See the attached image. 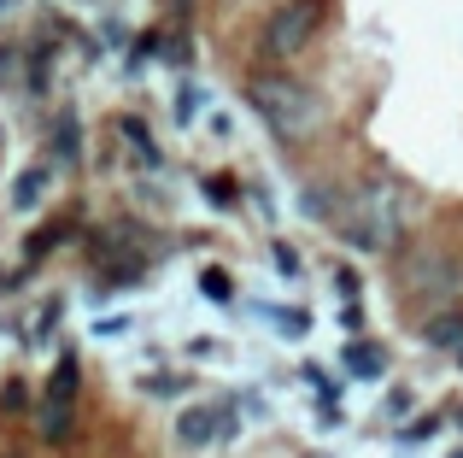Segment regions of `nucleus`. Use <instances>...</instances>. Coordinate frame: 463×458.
Instances as JSON below:
<instances>
[{
    "label": "nucleus",
    "instance_id": "obj_14",
    "mask_svg": "<svg viewBox=\"0 0 463 458\" xmlns=\"http://www.w3.org/2000/svg\"><path fill=\"white\" fill-rule=\"evenodd\" d=\"M205 195H212L217 206H235V183H229V177H212V183H205Z\"/></svg>",
    "mask_w": 463,
    "mask_h": 458
},
{
    "label": "nucleus",
    "instance_id": "obj_18",
    "mask_svg": "<svg viewBox=\"0 0 463 458\" xmlns=\"http://www.w3.org/2000/svg\"><path fill=\"white\" fill-rule=\"evenodd\" d=\"M147 394H182V382L176 377H158V382H147Z\"/></svg>",
    "mask_w": 463,
    "mask_h": 458
},
{
    "label": "nucleus",
    "instance_id": "obj_16",
    "mask_svg": "<svg viewBox=\"0 0 463 458\" xmlns=\"http://www.w3.org/2000/svg\"><path fill=\"white\" fill-rule=\"evenodd\" d=\"M176 112H182V124H188L194 112H200V89H182V100H176Z\"/></svg>",
    "mask_w": 463,
    "mask_h": 458
},
{
    "label": "nucleus",
    "instance_id": "obj_15",
    "mask_svg": "<svg viewBox=\"0 0 463 458\" xmlns=\"http://www.w3.org/2000/svg\"><path fill=\"white\" fill-rule=\"evenodd\" d=\"M270 253H276V264H282V271H288V276H294V271H299V253H294V247H288V241H276V247H270Z\"/></svg>",
    "mask_w": 463,
    "mask_h": 458
},
{
    "label": "nucleus",
    "instance_id": "obj_7",
    "mask_svg": "<svg viewBox=\"0 0 463 458\" xmlns=\"http://www.w3.org/2000/svg\"><path fill=\"white\" fill-rule=\"evenodd\" d=\"M217 435H229V406H194L176 417V441L182 447H212Z\"/></svg>",
    "mask_w": 463,
    "mask_h": 458
},
{
    "label": "nucleus",
    "instance_id": "obj_9",
    "mask_svg": "<svg viewBox=\"0 0 463 458\" xmlns=\"http://www.w3.org/2000/svg\"><path fill=\"white\" fill-rule=\"evenodd\" d=\"M47 177H53V165H30V171H18V183H12V206H18V212L42 206V195H47Z\"/></svg>",
    "mask_w": 463,
    "mask_h": 458
},
{
    "label": "nucleus",
    "instance_id": "obj_6",
    "mask_svg": "<svg viewBox=\"0 0 463 458\" xmlns=\"http://www.w3.org/2000/svg\"><path fill=\"white\" fill-rule=\"evenodd\" d=\"M77 358L59 353L53 377H47L42 388V412H35V424H42V441H53V447H65L71 435H77Z\"/></svg>",
    "mask_w": 463,
    "mask_h": 458
},
{
    "label": "nucleus",
    "instance_id": "obj_21",
    "mask_svg": "<svg viewBox=\"0 0 463 458\" xmlns=\"http://www.w3.org/2000/svg\"><path fill=\"white\" fill-rule=\"evenodd\" d=\"M0 458H24V453H0Z\"/></svg>",
    "mask_w": 463,
    "mask_h": 458
},
{
    "label": "nucleus",
    "instance_id": "obj_5",
    "mask_svg": "<svg viewBox=\"0 0 463 458\" xmlns=\"http://www.w3.org/2000/svg\"><path fill=\"white\" fill-rule=\"evenodd\" d=\"M153 259H158V241H153V229H141V224H112L94 241V264H100L106 288H129V276H141Z\"/></svg>",
    "mask_w": 463,
    "mask_h": 458
},
{
    "label": "nucleus",
    "instance_id": "obj_10",
    "mask_svg": "<svg viewBox=\"0 0 463 458\" xmlns=\"http://www.w3.org/2000/svg\"><path fill=\"white\" fill-rule=\"evenodd\" d=\"M53 141H59V165H77L82 159V129H77V112H71V106H59Z\"/></svg>",
    "mask_w": 463,
    "mask_h": 458
},
{
    "label": "nucleus",
    "instance_id": "obj_17",
    "mask_svg": "<svg viewBox=\"0 0 463 458\" xmlns=\"http://www.w3.org/2000/svg\"><path fill=\"white\" fill-rule=\"evenodd\" d=\"M12 406H24V382H6V388H0V412H12Z\"/></svg>",
    "mask_w": 463,
    "mask_h": 458
},
{
    "label": "nucleus",
    "instance_id": "obj_4",
    "mask_svg": "<svg viewBox=\"0 0 463 458\" xmlns=\"http://www.w3.org/2000/svg\"><path fill=\"white\" fill-rule=\"evenodd\" d=\"M323 18H328V0H282V6L264 18V30H259V53L270 59V65L299 59L311 47V35L323 30Z\"/></svg>",
    "mask_w": 463,
    "mask_h": 458
},
{
    "label": "nucleus",
    "instance_id": "obj_2",
    "mask_svg": "<svg viewBox=\"0 0 463 458\" xmlns=\"http://www.w3.org/2000/svg\"><path fill=\"white\" fill-rule=\"evenodd\" d=\"M247 106L264 118V129H270L276 141H306L317 129V118H323L317 94L299 77H288V71H259V77H247Z\"/></svg>",
    "mask_w": 463,
    "mask_h": 458
},
{
    "label": "nucleus",
    "instance_id": "obj_13",
    "mask_svg": "<svg viewBox=\"0 0 463 458\" xmlns=\"http://www.w3.org/2000/svg\"><path fill=\"white\" fill-rule=\"evenodd\" d=\"M434 429H440V417H417L411 429H399V441H405V447H417V441H429Z\"/></svg>",
    "mask_w": 463,
    "mask_h": 458
},
{
    "label": "nucleus",
    "instance_id": "obj_22",
    "mask_svg": "<svg viewBox=\"0 0 463 458\" xmlns=\"http://www.w3.org/2000/svg\"><path fill=\"white\" fill-rule=\"evenodd\" d=\"M458 429H463V412H458Z\"/></svg>",
    "mask_w": 463,
    "mask_h": 458
},
{
    "label": "nucleus",
    "instance_id": "obj_12",
    "mask_svg": "<svg viewBox=\"0 0 463 458\" xmlns=\"http://www.w3.org/2000/svg\"><path fill=\"white\" fill-rule=\"evenodd\" d=\"M200 294H205V300H217V306H223V300L235 294V288H229V271H217V264H205V271H200Z\"/></svg>",
    "mask_w": 463,
    "mask_h": 458
},
{
    "label": "nucleus",
    "instance_id": "obj_1",
    "mask_svg": "<svg viewBox=\"0 0 463 458\" xmlns=\"http://www.w3.org/2000/svg\"><path fill=\"white\" fill-rule=\"evenodd\" d=\"M328 224H335L340 241H352L358 253H387V247L399 241V224H405L399 183H364V188H346V195L328 206Z\"/></svg>",
    "mask_w": 463,
    "mask_h": 458
},
{
    "label": "nucleus",
    "instance_id": "obj_11",
    "mask_svg": "<svg viewBox=\"0 0 463 458\" xmlns=\"http://www.w3.org/2000/svg\"><path fill=\"white\" fill-rule=\"evenodd\" d=\"M382 365H387L382 347H370V341H352L346 347V370H352V377H382Z\"/></svg>",
    "mask_w": 463,
    "mask_h": 458
},
{
    "label": "nucleus",
    "instance_id": "obj_8",
    "mask_svg": "<svg viewBox=\"0 0 463 458\" xmlns=\"http://www.w3.org/2000/svg\"><path fill=\"white\" fill-rule=\"evenodd\" d=\"M422 341L463 358V311H440V318H429V323H422Z\"/></svg>",
    "mask_w": 463,
    "mask_h": 458
},
{
    "label": "nucleus",
    "instance_id": "obj_19",
    "mask_svg": "<svg viewBox=\"0 0 463 458\" xmlns=\"http://www.w3.org/2000/svg\"><path fill=\"white\" fill-rule=\"evenodd\" d=\"M18 6H24V0H0V24H6V18H12Z\"/></svg>",
    "mask_w": 463,
    "mask_h": 458
},
{
    "label": "nucleus",
    "instance_id": "obj_20",
    "mask_svg": "<svg viewBox=\"0 0 463 458\" xmlns=\"http://www.w3.org/2000/svg\"><path fill=\"white\" fill-rule=\"evenodd\" d=\"M170 6H176V12H182V18H188V12H194V0H170Z\"/></svg>",
    "mask_w": 463,
    "mask_h": 458
},
{
    "label": "nucleus",
    "instance_id": "obj_3",
    "mask_svg": "<svg viewBox=\"0 0 463 458\" xmlns=\"http://www.w3.org/2000/svg\"><path fill=\"white\" fill-rule=\"evenodd\" d=\"M463 288V271L458 259H446V253H411L405 271H399V300L417 311H429V318H440L446 306L458 300Z\"/></svg>",
    "mask_w": 463,
    "mask_h": 458
}]
</instances>
